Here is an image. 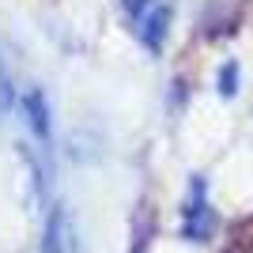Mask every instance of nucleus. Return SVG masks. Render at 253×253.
<instances>
[{
    "instance_id": "f257e3e1",
    "label": "nucleus",
    "mask_w": 253,
    "mask_h": 253,
    "mask_svg": "<svg viewBox=\"0 0 253 253\" xmlns=\"http://www.w3.org/2000/svg\"><path fill=\"white\" fill-rule=\"evenodd\" d=\"M211 223H215V215L208 208V185H204V178H193L185 208H181V234L189 242H204L211 234Z\"/></svg>"
},
{
    "instance_id": "f03ea898",
    "label": "nucleus",
    "mask_w": 253,
    "mask_h": 253,
    "mask_svg": "<svg viewBox=\"0 0 253 253\" xmlns=\"http://www.w3.org/2000/svg\"><path fill=\"white\" fill-rule=\"evenodd\" d=\"M23 114H27V128H31V136L42 144V151L53 155V117H49V102L38 87H27V95H23Z\"/></svg>"
},
{
    "instance_id": "7ed1b4c3",
    "label": "nucleus",
    "mask_w": 253,
    "mask_h": 253,
    "mask_svg": "<svg viewBox=\"0 0 253 253\" xmlns=\"http://www.w3.org/2000/svg\"><path fill=\"white\" fill-rule=\"evenodd\" d=\"M170 31V8L167 4H151L144 15L136 19V34H140V45L148 53H159L163 49V38Z\"/></svg>"
},
{
    "instance_id": "20e7f679",
    "label": "nucleus",
    "mask_w": 253,
    "mask_h": 253,
    "mask_svg": "<svg viewBox=\"0 0 253 253\" xmlns=\"http://www.w3.org/2000/svg\"><path fill=\"white\" fill-rule=\"evenodd\" d=\"M42 253H72V227H68V219H64V211H61V208H53V211H49Z\"/></svg>"
},
{
    "instance_id": "39448f33",
    "label": "nucleus",
    "mask_w": 253,
    "mask_h": 253,
    "mask_svg": "<svg viewBox=\"0 0 253 253\" xmlns=\"http://www.w3.org/2000/svg\"><path fill=\"white\" fill-rule=\"evenodd\" d=\"M234 91H238V64L231 61V64H223V68H219V95L231 98Z\"/></svg>"
},
{
    "instance_id": "423d86ee",
    "label": "nucleus",
    "mask_w": 253,
    "mask_h": 253,
    "mask_svg": "<svg viewBox=\"0 0 253 253\" xmlns=\"http://www.w3.org/2000/svg\"><path fill=\"white\" fill-rule=\"evenodd\" d=\"M121 4L128 8V15H132V19H140V15L151 8V0H121Z\"/></svg>"
}]
</instances>
